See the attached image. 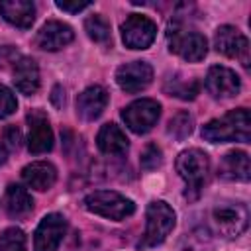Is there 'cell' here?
I'll return each mask as SVG.
<instances>
[{
    "instance_id": "1",
    "label": "cell",
    "mask_w": 251,
    "mask_h": 251,
    "mask_svg": "<svg viewBox=\"0 0 251 251\" xmlns=\"http://www.w3.org/2000/svg\"><path fill=\"white\" fill-rule=\"evenodd\" d=\"M202 137L210 143H226V141H241L247 143L251 139V116L247 108H237L227 112L222 118L210 120L202 127Z\"/></svg>"
},
{
    "instance_id": "2",
    "label": "cell",
    "mask_w": 251,
    "mask_h": 251,
    "mask_svg": "<svg viewBox=\"0 0 251 251\" xmlns=\"http://www.w3.org/2000/svg\"><path fill=\"white\" fill-rule=\"evenodd\" d=\"M82 204L88 212L108 218V220H116V222L126 220L127 216H131L135 212L133 200L126 198L124 194H120L116 190H94L84 196Z\"/></svg>"
},
{
    "instance_id": "3",
    "label": "cell",
    "mask_w": 251,
    "mask_h": 251,
    "mask_svg": "<svg viewBox=\"0 0 251 251\" xmlns=\"http://www.w3.org/2000/svg\"><path fill=\"white\" fill-rule=\"evenodd\" d=\"M175 210L163 202V200H153L147 206V226H145V233L139 241V249H149L155 247L159 243H163L167 239V235L173 231L175 227Z\"/></svg>"
},
{
    "instance_id": "4",
    "label": "cell",
    "mask_w": 251,
    "mask_h": 251,
    "mask_svg": "<svg viewBox=\"0 0 251 251\" xmlns=\"http://www.w3.org/2000/svg\"><path fill=\"white\" fill-rule=\"evenodd\" d=\"M176 173L178 176L186 182V192L192 190V198L200 192L206 176H208V171H210V157L198 149V147H192V149H184L178 157H176Z\"/></svg>"
},
{
    "instance_id": "5",
    "label": "cell",
    "mask_w": 251,
    "mask_h": 251,
    "mask_svg": "<svg viewBox=\"0 0 251 251\" xmlns=\"http://www.w3.org/2000/svg\"><path fill=\"white\" fill-rule=\"evenodd\" d=\"M169 49L182 57L188 63H198L208 53V41L202 33L182 27H171L169 31Z\"/></svg>"
},
{
    "instance_id": "6",
    "label": "cell",
    "mask_w": 251,
    "mask_h": 251,
    "mask_svg": "<svg viewBox=\"0 0 251 251\" xmlns=\"http://www.w3.org/2000/svg\"><path fill=\"white\" fill-rule=\"evenodd\" d=\"M212 222L216 229L226 237H237L241 235L249 226V212L245 204L239 202H227L218 204L212 210Z\"/></svg>"
},
{
    "instance_id": "7",
    "label": "cell",
    "mask_w": 251,
    "mask_h": 251,
    "mask_svg": "<svg viewBox=\"0 0 251 251\" xmlns=\"http://www.w3.org/2000/svg\"><path fill=\"white\" fill-rule=\"evenodd\" d=\"M161 116V104L153 98H139L124 108L122 118L133 133H147Z\"/></svg>"
},
{
    "instance_id": "8",
    "label": "cell",
    "mask_w": 251,
    "mask_h": 251,
    "mask_svg": "<svg viewBox=\"0 0 251 251\" xmlns=\"http://www.w3.org/2000/svg\"><path fill=\"white\" fill-rule=\"evenodd\" d=\"M157 35V24L141 14H129L122 24V39L129 49H147Z\"/></svg>"
},
{
    "instance_id": "9",
    "label": "cell",
    "mask_w": 251,
    "mask_h": 251,
    "mask_svg": "<svg viewBox=\"0 0 251 251\" xmlns=\"http://www.w3.org/2000/svg\"><path fill=\"white\" fill-rule=\"evenodd\" d=\"M214 45L218 53L231 59H241L243 67H249V41L237 27L220 25L214 33Z\"/></svg>"
},
{
    "instance_id": "10",
    "label": "cell",
    "mask_w": 251,
    "mask_h": 251,
    "mask_svg": "<svg viewBox=\"0 0 251 251\" xmlns=\"http://www.w3.org/2000/svg\"><path fill=\"white\" fill-rule=\"evenodd\" d=\"M67 233V220L61 214H47L33 235L35 251H57Z\"/></svg>"
},
{
    "instance_id": "11",
    "label": "cell",
    "mask_w": 251,
    "mask_h": 251,
    "mask_svg": "<svg viewBox=\"0 0 251 251\" xmlns=\"http://www.w3.org/2000/svg\"><path fill=\"white\" fill-rule=\"evenodd\" d=\"M151 80H153V69L145 61H131V63L118 67L116 71L118 86L129 94L145 90L151 84Z\"/></svg>"
},
{
    "instance_id": "12",
    "label": "cell",
    "mask_w": 251,
    "mask_h": 251,
    "mask_svg": "<svg viewBox=\"0 0 251 251\" xmlns=\"http://www.w3.org/2000/svg\"><path fill=\"white\" fill-rule=\"evenodd\" d=\"M29 133H27V149L29 153H47L53 147V129L43 110H31L27 114Z\"/></svg>"
},
{
    "instance_id": "13",
    "label": "cell",
    "mask_w": 251,
    "mask_h": 251,
    "mask_svg": "<svg viewBox=\"0 0 251 251\" xmlns=\"http://www.w3.org/2000/svg\"><path fill=\"white\" fill-rule=\"evenodd\" d=\"M239 88H241V80L235 75V71L222 65L210 67L206 75V90L214 98H231L239 92Z\"/></svg>"
},
{
    "instance_id": "14",
    "label": "cell",
    "mask_w": 251,
    "mask_h": 251,
    "mask_svg": "<svg viewBox=\"0 0 251 251\" xmlns=\"http://www.w3.org/2000/svg\"><path fill=\"white\" fill-rule=\"evenodd\" d=\"M75 37V31L69 24H63L59 20H51L47 24L41 25V29L37 31L35 43L37 47L45 49V51H59L65 45H69Z\"/></svg>"
},
{
    "instance_id": "15",
    "label": "cell",
    "mask_w": 251,
    "mask_h": 251,
    "mask_svg": "<svg viewBox=\"0 0 251 251\" xmlns=\"http://www.w3.org/2000/svg\"><path fill=\"white\" fill-rule=\"evenodd\" d=\"M108 104V92L106 88L94 84V86H88L84 88L78 98H76V114L82 118V120H96L104 108Z\"/></svg>"
},
{
    "instance_id": "16",
    "label": "cell",
    "mask_w": 251,
    "mask_h": 251,
    "mask_svg": "<svg viewBox=\"0 0 251 251\" xmlns=\"http://www.w3.org/2000/svg\"><path fill=\"white\" fill-rule=\"evenodd\" d=\"M24 182L33 190H49L57 180V169L49 161H33L22 171Z\"/></svg>"
},
{
    "instance_id": "17",
    "label": "cell",
    "mask_w": 251,
    "mask_h": 251,
    "mask_svg": "<svg viewBox=\"0 0 251 251\" xmlns=\"http://www.w3.org/2000/svg\"><path fill=\"white\" fill-rule=\"evenodd\" d=\"M0 16L16 27L27 29L35 20V6L29 0H2Z\"/></svg>"
},
{
    "instance_id": "18",
    "label": "cell",
    "mask_w": 251,
    "mask_h": 251,
    "mask_svg": "<svg viewBox=\"0 0 251 251\" xmlns=\"http://www.w3.org/2000/svg\"><path fill=\"white\" fill-rule=\"evenodd\" d=\"M14 84L25 96H31V94L37 92V88H39V69H37L33 59L22 57L14 63Z\"/></svg>"
},
{
    "instance_id": "19",
    "label": "cell",
    "mask_w": 251,
    "mask_h": 251,
    "mask_svg": "<svg viewBox=\"0 0 251 251\" xmlns=\"http://www.w3.org/2000/svg\"><path fill=\"white\" fill-rule=\"evenodd\" d=\"M218 175L222 178L227 180H249L251 175V167H249V155L245 151H229L224 155L222 163H220V171Z\"/></svg>"
},
{
    "instance_id": "20",
    "label": "cell",
    "mask_w": 251,
    "mask_h": 251,
    "mask_svg": "<svg viewBox=\"0 0 251 251\" xmlns=\"http://www.w3.org/2000/svg\"><path fill=\"white\" fill-rule=\"evenodd\" d=\"M96 145L106 155H122L127 151L129 141L116 124H104L96 135Z\"/></svg>"
},
{
    "instance_id": "21",
    "label": "cell",
    "mask_w": 251,
    "mask_h": 251,
    "mask_svg": "<svg viewBox=\"0 0 251 251\" xmlns=\"http://www.w3.org/2000/svg\"><path fill=\"white\" fill-rule=\"evenodd\" d=\"M4 208L12 218H24L33 210V198L24 186L10 184L4 194Z\"/></svg>"
},
{
    "instance_id": "22",
    "label": "cell",
    "mask_w": 251,
    "mask_h": 251,
    "mask_svg": "<svg viewBox=\"0 0 251 251\" xmlns=\"http://www.w3.org/2000/svg\"><path fill=\"white\" fill-rule=\"evenodd\" d=\"M200 90V84L196 78H182L178 75L169 76L165 82V92L169 96H176L180 100H194Z\"/></svg>"
},
{
    "instance_id": "23",
    "label": "cell",
    "mask_w": 251,
    "mask_h": 251,
    "mask_svg": "<svg viewBox=\"0 0 251 251\" xmlns=\"http://www.w3.org/2000/svg\"><path fill=\"white\" fill-rule=\"evenodd\" d=\"M84 29H86V35L96 41V43H108L112 39V31H110V24L106 18L102 16H90L86 18L84 22Z\"/></svg>"
},
{
    "instance_id": "24",
    "label": "cell",
    "mask_w": 251,
    "mask_h": 251,
    "mask_svg": "<svg viewBox=\"0 0 251 251\" xmlns=\"http://www.w3.org/2000/svg\"><path fill=\"white\" fill-rule=\"evenodd\" d=\"M192 129H194V118H192V114H188V112H176V114L171 118L169 127H167L169 135H173V137L178 139V141L186 139V137L192 133Z\"/></svg>"
},
{
    "instance_id": "25",
    "label": "cell",
    "mask_w": 251,
    "mask_h": 251,
    "mask_svg": "<svg viewBox=\"0 0 251 251\" xmlns=\"http://www.w3.org/2000/svg\"><path fill=\"white\" fill-rule=\"evenodd\" d=\"M0 251H27L25 233L20 227H6L0 233Z\"/></svg>"
},
{
    "instance_id": "26",
    "label": "cell",
    "mask_w": 251,
    "mask_h": 251,
    "mask_svg": "<svg viewBox=\"0 0 251 251\" xmlns=\"http://www.w3.org/2000/svg\"><path fill=\"white\" fill-rule=\"evenodd\" d=\"M161 163H163V151L155 143H149L141 153V167L145 171H153L161 167Z\"/></svg>"
},
{
    "instance_id": "27",
    "label": "cell",
    "mask_w": 251,
    "mask_h": 251,
    "mask_svg": "<svg viewBox=\"0 0 251 251\" xmlns=\"http://www.w3.org/2000/svg\"><path fill=\"white\" fill-rule=\"evenodd\" d=\"M16 108H18L16 96L12 94V90H10L8 86L0 84V120L12 116V114L16 112Z\"/></svg>"
},
{
    "instance_id": "28",
    "label": "cell",
    "mask_w": 251,
    "mask_h": 251,
    "mask_svg": "<svg viewBox=\"0 0 251 251\" xmlns=\"http://www.w3.org/2000/svg\"><path fill=\"white\" fill-rule=\"evenodd\" d=\"M4 141H6V145H8L10 149H18V147H20V141H22L20 129H18L16 126H8V127L4 129Z\"/></svg>"
},
{
    "instance_id": "29",
    "label": "cell",
    "mask_w": 251,
    "mask_h": 251,
    "mask_svg": "<svg viewBox=\"0 0 251 251\" xmlns=\"http://www.w3.org/2000/svg\"><path fill=\"white\" fill-rule=\"evenodd\" d=\"M55 6H57L59 10H63V12L76 14V12L84 10V8H88V6H90V2H55Z\"/></svg>"
},
{
    "instance_id": "30",
    "label": "cell",
    "mask_w": 251,
    "mask_h": 251,
    "mask_svg": "<svg viewBox=\"0 0 251 251\" xmlns=\"http://www.w3.org/2000/svg\"><path fill=\"white\" fill-rule=\"evenodd\" d=\"M51 100H53V104H55L57 108H61V106H63V102H65V92H63V88H61V86H55V88H53Z\"/></svg>"
},
{
    "instance_id": "31",
    "label": "cell",
    "mask_w": 251,
    "mask_h": 251,
    "mask_svg": "<svg viewBox=\"0 0 251 251\" xmlns=\"http://www.w3.org/2000/svg\"><path fill=\"white\" fill-rule=\"evenodd\" d=\"M6 159H8V151H6V147H4V145H0V165H4V163H6Z\"/></svg>"
}]
</instances>
